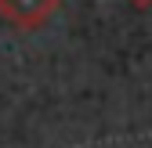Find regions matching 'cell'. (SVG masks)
<instances>
[{"instance_id": "cell-1", "label": "cell", "mask_w": 152, "mask_h": 148, "mask_svg": "<svg viewBox=\"0 0 152 148\" xmlns=\"http://www.w3.org/2000/svg\"><path fill=\"white\" fill-rule=\"evenodd\" d=\"M62 0H0V18L15 29H40Z\"/></svg>"}, {"instance_id": "cell-2", "label": "cell", "mask_w": 152, "mask_h": 148, "mask_svg": "<svg viewBox=\"0 0 152 148\" xmlns=\"http://www.w3.org/2000/svg\"><path fill=\"white\" fill-rule=\"evenodd\" d=\"M130 7H138V11H145V7H152V0H127Z\"/></svg>"}]
</instances>
